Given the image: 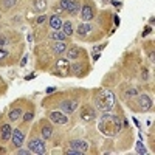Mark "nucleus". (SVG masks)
Here are the masks:
<instances>
[{"label": "nucleus", "instance_id": "nucleus-28", "mask_svg": "<svg viewBox=\"0 0 155 155\" xmlns=\"http://www.w3.org/2000/svg\"><path fill=\"white\" fill-rule=\"evenodd\" d=\"M137 152L138 153H147V150L144 149V146L141 144V143H137Z\"/></svg>", "mask_w": 155, "mask_h": 155}, {"label": "nucleus", "instance_id": "nucleus-4", "mask_svg": "<svg viewBox=\"0 0 155 155\" xmlns=\"http://www.w3.org/2000/svg\"><path fill=\"white\" fill-rule=\"evenodd\" d=\"M81 118H82L84 121H87V123L93 121V120L96 118V112H95V109H93V107H90V106H84L82 110H81Z\"/></svg>", "mask_w": 155, "mask_h": 155}, {"label": "nucleus", "instance_id": "nucleus-16", "mask_svg": "<svg viewBox=\"0 0 155 155\" xmlns=\"http://www.w3.org/2000/svg\"><path fill=\"white\" fill-rule=\"evenodd\" d=\"M51 135H53V127H51L50 124H45L42 127V138L44 140H50Z\"/></svg>", "mask_w": 155, "mask_h": 155}, {"label": "nucleus", "instance_id": "nucleus-15", "mask_svg": "<svg viewBox=\"0 0 155 155\" xmlns=\"http://www.w3.org/2000/svg\"><path fill=\"white\" fill-rule=\"evenodd\" d=\"M50 37L51 39H53V41H59V42H64V41H65V39H67V36H65V33H64L62 30H59V31H54V33H51L50 34Z\"/></svg>", "mask_w": 155, "mask_h": 155}, {"label": "nucleus", "instance_id": "nucleus-5", "mask_svg": "<svg viewBox=\"0 0 155 155\" xmlns=\"http://www.w3.org/2000/svg\"><path fill=\"white\" fill-rule=\"evenodd\" d=\"M11 138H12V146H14V147H20L22 143H23V140H25V135L22 132V129H16V130H12Z\"/></svg>", "mask_w": 155, "mask_h": 155}, {"label": "nucleus", "instance_id": "nucleus-25", "mask_svg": "<svg viewBox=\"0 0 155 155\" xmlns=\"http://www.w3.org/2000/svg\"><path fill=\"white\" fill-rule=\"evenodd\" d=\"M71 3H73V0H61V2H59V6H61L64 11L68 12V9L71 8Z\"/></svg>", "mask_w": 155, "mask_h": 155}, {"label": "nucleus", "instance_id": "nucleus-34", "mask_svg": "<svg viewBox=\"0 0 155 155\" xmlns=\"http://www.w3.org/2000/svg\"><path fill=\"white\" fill-rule=\"evenodd\" d=\"M143 78H144V79H147V71H146V70L143 71Z\"/></svg>", "mask_w": 155, "mask_h": 155}, {"label": "nucleus", "instance_id": "nucleus-20", "mask_svg": "<svg viewBox=\"0 0 155 155\" xmlns=\"http://www.w3.org/2000/svg\"><path fill=\"white\" fill-rule=\"evenodd\" d=\"M34 8L39 12H44L47 9V0H34Z\"/></svg>", "mask_w": 155, "mask_h": 155}, {"label": "nucleus", "instance_id": "nucleus-29", "mask_svg": "<svg viewBox=\"0 0 155 155\" xmlns=\"http://www.w3.org/2000/svg\"><path fill=\"white\" fill-rule=\"evenodd\" d=\"M17 153L19 155H30L31 152H30V149H20V150H17Z\"/></svg>", "mask_w": 155, "mask_h": 155}, {"label": "nucleus", "instance_id": "nucleus-26", "mask_svg": "<svg viewBox=\"0 0 155 155\" xmlns=\"http://www.w3.org/2000/svg\"><path fill=\"white\" fill-rule=\"evenodd\" d=\"M14 5H16V0H3V6L6 9H11Z\"/></svg>", "mask_w": 155, "mask_h": 155}, {"label": "nucleus", "instance_id": "nucleus-2", "mask_svg": "<svg viewBox=\"0 0 155 155\" xmlns=\"http://www.w3.org/2000/svg\"><path fill=\"white\" fill-rule=\"evenodd\" d=\"M95 104L99 110L102 112H109L115 106V96L109 90H101V92L95 96Z\"/></svg>", "mask_w": 155, "mask_h": 155}, {"label": "nucleus", "instance_id": "nucleus-35", "mask_svg": "<svg viewBox=\"0 0 155 155\" xmlns=\"http://www.w3.org/2000/svg\"><path fill=\"white\" fill-rule=\"evenodd\" d=\"M149 31H150V28H146V30H144V33H143V36H146V34H147Z\"/></svg>", "mask_w": 155, "mask_h": 155}, {"label": "nucleus", "instance_id": "nucleus-3", "mask_svg": "<svg viewBox=\"0 0 155 155\" xmlns=\"http://www.w3.org/2000/svg\"><path fill=\"white\" fill-rule=\"evenodd\" d=\"M28 149H30L31 153H37V155H42V153H45V150H47L44 141H42V140H37V138H33V140L30 141V143H28Z\"/></svg>", "mask_w": 155, "mask_h": 155}, {"label": "nucleus", "instance_id": "nucleus-21", "mask_svg": "<svg viewBox=\"0 0 155 155\" xmlns=\"http://www.w3.org/2000/svg\"><path fill=\"white\" fill-rule=\"evenodd\" d=\"M62 31L65 33V36H71L73 34V23L71 22H64L62 23Z\"/></svg>", "mask_w": 155, "mask_h": 155}, {"label": "nucleus", "instance_id": "nucleus-10", "mask_svg": "<svg viewBox=\"0 0 155 155\" xmlns=\"http://www.w3.org/2000/svg\"><path fill=\"white\" fill-rule=\"evenodd\" d=\"M138 102H140V107L143 109L144 112H147L152 107V98L149 95H141L140 99H138Z\"/></svg>", "mask_w": 155, "mask_h": 155}, {"label": "nucleus", "instance_id": "nucleus-23", "mask_svg": "<svg viewBox=\"0 0 155 155\" xmlns=\"http://www.w3.org/2000/svg\"><path fill=\"white\" fill-rule=\"evenodd\" d=\"M68 12L71 16H76L78 12H79V2L78 0H73V3H71V8L68 9Z\"/></svg>", "mask_w": 155, "mask_h": 155}, {"label": "nucleus", "instance_id": "nucleus-19", "mask_svg": "<svg viewBox=\"0 0 155 155\" xmlns=\"http://www.w3.org/2000/svg\"><path fill=\"white\" fill-rule=\"evenodd\" d=\"M71 71H73V74H76V76H82L84 74V68H82V65L79 62H74L73 65H71Z\"/></svg>", "mask_w": 155, "mask_h": 155}, {"label": "nucleus", "instance_id": "nucleus-13", "mask_svg": "<svg viewBox=\"0 0 155 155\" xmlns=\"http://www.w3.org/2000/svg\"><path fill=\"white\" fill-rule=\"evenodd\" d=\"M51 50H53V53L54 54H64L67 51V45L64 44V42H54L53 45H51Z\"/></svg>", "mask_w": 155, "mask_h": 155}, {"label": "nucleus", "instance_id": "nucleus-7", "mask_svg": "<svg viewBox=\"0 0 155 155\" xmlns=\"http://www.w3.org/2000/svg\"><path fill=\"white\" fill-rule=\"evenodd\" d=\"M70 149L79 150V152L84 153L88 149V143H85V141H82V140H73V141H70Z\"/></svg>", "mask_w": 155, "mask_h": 155}, {"label": "nucleus", "instance_id": "nucleus-24", "mask_svg": "<svg viewBox=\"0 0 155 155\" xmlns=\"http://www.w3.org/2000/svg\"><path fill=\"white\" fill-rule=\"evenodd\" d=\"M138 95V90L135 88V87H132V88H129V90H126V92L123 93V96L126 98V99H129V98H132V96H137Z\"/></svg>", "mask_w": 155, "mask_h": 155}, {"label": "nucleus", "instance_id": "nucleus-17", "mask_svg": "<svg viewBox=\"0 0 155 155\" xmlns=\"http://www.w3.org/2000/svg\"><path fill=\"white\" fill-rule=\"evenodd\" d=\"M90 30H92V25H88V23H81L79 27H78V34H79V36H85Z\"/></svg>", "mask_w": 155, "mask_h": 155}, {"label": "nucleus", "instance_id": "nucleus-30", "mask_svg": "<svg viewBox=\"0 0 155 155\" xmlns=\"http://www.w3.org/2000/svg\"><path fill=\"white\" fill-rule=\"evenodd\" d=\"M8 56V51L6 50H2V48H0V61H2V59H5Z\"/></svg>", "mask_w": 155, "mask_h": 155}, {"label": "nucleus", "instance_id": "nucleus-18", "mask_svg": "<svg viewBox=\"0 0 155 155\" xmlns=\"http://www.w3.org/2000/svg\"><path fill=\"white\" fill-rule=\"evenodd\" d=\"M67 58L68 59H76L78 56H79V48H76V47H71V48H67Z\"/></svg>", "mask_w": 155, "mask_h": 155}, {"label": "nucleus", "instance_id": "nucleus-9", "mask_svg": "<svg viewBox=\"0 0 155 155\" xmlns=\"http://www.w3.org/2000/svg\"><path fill=\"white\" fill-rule=\"evenodd\" d=\"M95 16V9L92 5H84L82 9H81V17L82 20H92Z\"/></svg>", "mask_w": 155, "mask_h": 155}, {"label": "nucleus", "instance_id": "nucleus-1", "mask_svg": "<svg viewBox=\"0 0 155 155\" xmlns=\"http://www.w3.org/2000/svg\"><path fill=\"white\" fill-rule=\"evenodd\" d=\"M123 124H126V121L123 123L120 116L106 113V115H102V116H101L98 127H99V130L104 134V135H107V137H113V135H116V134L121 130Z\"/></svg>", "mask_w": 155, "mask_h": 155}, {"label": "nucleus", "instance_id": "nucleus-31", "mask_svg": "<svg viewBox=\"0 0 155 155\" xmlns=\"http://www.w3.org/2000/svg\"><path fill=\"white\" fill-rule=\"evenodd\" d=\"M45 16H41V17H37V23H42V22H45Z\"/></svg>", "mask_w": 155, "mask_h": 155}, {"label": "nucleus", "instance_id": "nucleus-11", "mask_svg": "<svg viewBox=\"0 0 155 155\" xmlns=\"http://www.w3.org/2000/svg\"><path fill=\"white\" fill-rule=\"evenodd\" d=\"M50 27L53 28L54 31H59V30H62V19L58 16V14H54V16H51L50 17Z\"/></svg>", "mask_w": 155, "mask_h": 155}, {"label": "nucleus", "instance_id": "nucleus-32", "mask_svg": "<svg viewBox=\"0 0 155 155\" xmlns=\"http://www.w3.org/2000/svg\"><path fill=\"white\" fill-rule=\"evenodd\" d=\"M5 44H6V39L0 36V45H5Z\"/></svg>", "mask_w": 155, "mask_h": 155}, {"label": "nucleus", "instance_id": "nucleus-22", "mask_svg": "<svg viewBox=\"0 0 155 155\" xmlns=\"http://www.w3.org/2000/svg\"><path fill=\"white\" fill-rule=\"evenodd\" d=\"M22 112H23L22 109H12V110H11V112L8 113V116H9V120H11V121H16V120L19 118V116L22 115Z\"/></svg>", "mask_w": 155, "mask_h": 155}, {"label": "nucleus", "instance_id": "nucleus-27", "mask_svg": "<svg viewBox=\"0 0 155 155\" xmlns=\"http://www.w3.org/2000/svg\"><path fill=\"white\" fill-rule=\"evenodd\" d=\"M33 116H34V113H33V112H27V113L23 115V121H25V123L31 121V120H33Z\"/></svg>", "mask_w": 155, "mask_h": 155}, {"label": "nucleus", "instance_id": "nucleus-8", "mask_svg": "<svg viewBox=\"0 0 155 155\" xmlns=\"http://www.w3.org/2000/svg\"><path fill=\"white\" fill-rule=\"evenodd\" d=\"M50 120L53 121L54 124H67V116L64 115L62 112H51L50 113Z\"/></svg>", "mask_w": 155, "mask_h": 155}, {"label": "nucleus", "instance_id": "nucleus-14", "mask_svg": "<svg viewBox=\"0 0 155 155\" xmlns=\"http://www.w3.org/2000/svg\"><path fill=\"white\" fill-rule=\"evenodd\" d=\"M56 67H58L59 71H62L64 76L68 74V62H67V59H59V61L56 62Z\"/></svg>", "mask_w": 155, "mask_h": 155}, {"label": "nucleus", "instance_id": "nucleus-6", "mask_svg": "<svg viewBox=\"0 0 155 155\" xmlns=\"http://www.w3.org/2000/svg\"><path fill=\"white\" fill-rule=\"evenodd\" d=\"M76 107H78V102L73 99H65L61 102V110L64 113H73L76 110Z\"/></svg>", "mask_w": 155, "mask_h": 155}, {"label": "nucleus", "instance_id": "nucleus-12", "mask_svg": "<svg viewBox=\"0 0 155 155\" xmlns=\"http://www.w3.org/2000/svg\"><path fill=\"white\" fill-rule=\"evenodd\" d=\"M11 134H12V129L9 124H3L2 129H0V138H2L3 141H8L11 138Z\"/></svg>", "mask_w": 155, "mask_h": 155}, {"label": "nucleus", "instance_id": "nucleus-33", "mask_svg": "<svg viewBox=\"0 0 155 155\" xmlns=\"http://www.w3.org/2000/svg\"><path fill=\"white\" fill-rule=\"evenodd\" d=\"M51 92H54V87H50V88H47V93H51Z\"/></svg>", "mask_w": 155, "mask_h": 155}]
</instances>
